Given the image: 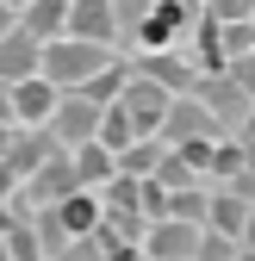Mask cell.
<instances>
[{
    "instance_id": "obj_38",
    "label": "cell",
    "mask_w": 255,
    "mask_h": 261,
    "mask_svg": "<svg viewBox=\"0 0 255 261\" xmlns=\"http://www.w3.org/2000/svg\"><path fill=\"white\" fill-rule=\"evenodd\" d=\"M237 261H255V255H249V249H243V255H237Z\"/></svg>"
},
{
    "instance_id": "obj_14",
    "label": "cell",
    "mask_w": 255,
    "mask_h": 261,
    "mask_svg": "<svg viewBox=\"0 0 255 261\" xmlns=\"http://www.w3.org/2000/svg\"><path fill=\"white\" fill-rule=\"evenodd\" d=\"M50 212H56V224H62V237H69V243H75V237H87L93 224L106 218V212H100V193H87V187H75L69 199H56Z\"/></svg>"
},
{
    "instance_id": "obj_10",
    "label": "cell",
    "mask_w": 255,
    "mask_h": 261,
    "mask_svg": "<svg viewBox=\"0 0 255 261\" xmlns=\"http://www.w3.org/2000/svg\"><path fill=\"white\" fill-rule=\"evenodd\" d=\"M50 155H62V143L50 137V124H38V130H13V143H7V168H13L19 180H31Z\"/></svg>"
},
{
    "instance_id": "obj_8",
    "label": "cell",
    "mask_w": 255,
    "mask_h": 261,
    "mask_svg": "<svg viewBox=\"0 0 255 261\" xmlns=\"http://www.w3.org/2000/svg\"><path fill=\"white\" fill-rule=\"evenodd\" d=\"M93 130H100V106H87L81 93H62L50 112V137L62 149H81V143H93Z\"/></svg>"
},
{
    "instance_id": "obj_27",
    "label": "cell",
    "mask_w": 255,
    "mask_h": 261,
    "mask_svg": "<svg viewBox=\"0 0 255 261\" xmlns=\"http://www.w3.org/2000/svg\"><path fill=\"white\" fill-rule=\"evenodd\" d=\"M243 249L231 243V237H218V230H199V249H193V261H237Z\"/></svg>"
},
{
    "instance_id": "obj_19",
    "label": "cell",
    "mask_w": 255,
    "mask_h": 261,
    "mask_svg": "<svg viewBox=\"0 0 255 261\" xmlns=\"http://www.w3.org/2000/svg\"><path fill=\"white\" fill-rule=\"evenodd\" d=\"M162 155H168V143H162V137H137L131 149H118L112 162H118V174H131V180H149Z\"/></svg>"
},
{
    "instance_id": "obj_33",
    "label": "cell",
    "mask_w": 255,
    "mask_h": 261,
    "mask_svg": "<svg viewBox=\"0 0 255 261\" xmlns=\"http://www.w3.org/2000/svg\"><path fill=\"white\" fill-rule=\"evenodd\" d=\"M13 224H19V212H13V205H0V237H7Z\"/></svg>"
},
{
    "instance_id": "obj_7",
    "label": "cell",
    "mask_w": 255,
    "mask_h": 261,
    "mask_svg": "<svg viewBox=\"0 0 255 261\" xmlns=\"http://www.w3.org/2000/svg\"><path fill=\"white\" fill-rule=\"evenodd\" d=\"M156 137H162L168 149H181V143H212V137H224V130H218V118H212L199 100H174Z\"/></svg>"
},
{
    "instance_id": "obj_12",
    "label": "cell",
    "mask_w": 255,
    "mask_h": 261,
    "mask_svg": "<svg viewBox=\"0 0 255 261\" xmlns=\"http://www.w3.org/2000/svg\"><path fill=\"white\" fill-rule=\"evenodd\" d=\"M38 62H44V44L31 38L25 25H13L7 38H0V81H7V87H13V81H31Z\"/></svg>"
},
{
    "instance_id": "obj_21",
    "label": "cell",
    "mask_w": 255,
    "mask_h": 261,
    "mask_svg": "<svg viewBox=\"0 0 255 261\" xmlns=\"http://www.w3.org/2000/svg\"><path fill=\"white\" fill-rule=\"evenodd\" d=\"M206 199H212V187L168 193V218H181V224H193V230H206Z\"/></svg>"
},
{
    "instance_id": "obj_1",
    "label": "cell",
    "mask_w": 255,
    "mask_h": 261,
    "mask_svg": "<svg viewBox=\"0 0 255 261\" xmlns=\"http://www.w3.org/2000/svg\"><path fill=\"white\" fill-rule=\"evenodd\" d=\"M112 56H118V50H100V44H75V38H50V44H44V62H38V75H44L56 93H75L87 75H100Z\"/></svg>"
},
{
    "instance_id": "obj_5",
    "label": "cell",
    "mask_w": 255,
    "mask_h": 261,
    "mask_svg": "<svg viewBox=\"0 0 255 261\" xmlns=\"http://www.w3.org/2000/svg\"><path fill=\"white\" fill-rule=\"evenodd\" d=\"M112 106H124V118L137 124V137H156V130H162V118H168V106H174V93H162L156 81L131 75V81H124V93H118Z\"/></svg>"
},
{
    "instance_id": "obj_37",
    "label": "cell",
    "mask_w": 255,
    "mask_h": 261,
    "mask_svg": "<svg viewBox=\"0 0 255 261\" xmlns=\"http://www.w3.org/2000/svg\"><path fill=\"white\" fill-rule=\"evenodd\" d=\"M181 7H193V13H199V7H206V0H181Z\"/></svg>"
},
{
    "instance_id": "obj_20",
    "label": "cell",
    "mask_w": 255,
    "mask_h": 261,
    "mask_svg": "<svg viewBox=\"0 0 255 261\" xmlns=\"http://www.w3.org/2000/svg\"><path fill=\"white\" fill-rule=\"evenodd\" d=\"M93 143H100L106 155H118V149H131V143H137V124L124 118V106H106V112H100V130H93Z\"/></svg>"
},
{
    "instance_id": "obj_17",
    "label": "cell",
    "mask_w": 255,
    "mask_h": 261,
    "mask_svg": "<svg viewBox=\"0 0 255 261\" xmlns=\"http://www.w3.org/2000/svg\"><path fill=\"white\" fill-rule=\"evenodd\" d=\"M69 168H75V187H87V193H100L112 174H118V162L100 149V143H81V149H69Z\"/></svg>"
},
{
    "instance_id": "obj_39",
    "label": "cell",
    "mask_w": 255,
    "mask_h": 261,
    "mask_svg": "<svg viewBox=\"0 0 255 261\" xmlns=\"http://www.w3.org/2000/svg\"><path fill=\"white\" fill-rule=\"evenodd\" d=\"M131 261H143V249H137V255H131Z\"/></svg>"
},
{
    "instance_id": "obj_31",
    "label": "cell",
    "mask_w": 255,
    "mask_h": 261,
    "mask_svg": "<svg viewBox=\"0 0 255 261\" xmlns=\"http://www.w3.org/2000/svg\"><path fill=\"white\" fill-rule=\"evenodd\" d=\"M0 124H13V87L0 81Z\"/></svg>"
},
{
    "instance_id": "obj_3",
    "label": "cell",
    "mask_w": 255,
    "mask_h": 261,
    "mask_svg": "<svg viewBox=\"0 0 255 261\" xmlns=\"http://www.w3.org/2000/svg\"><path fill=\"white\" fill-rule=\"evenodd\" d=\"M187 100H199V106L218 118V130H224V137H237V130H243V118L255 112V100L231 81V69H224V75H199V87L187 93Z\"/></svg>"
},
{
    "instance_id": "obj_34",
    "label": "cell",
    "mask_w": 255,
    "mask_h": 261,
    "mask_svg": "<svg viewBox=\"0 0 255 261\" xmlns=\"http://www.w3.org/2000/svg\"><path fill=\"white\" fill-rule=\"evenodd\" d=\"M19 25V13H7V7H0V38H7V31Z\"/></svg>"
},
{
    "instance_id": "obj_26",
    "label": "cell",
    "mask_w": 255,
    "mask_h": 261,
    "mask_svg": "<svg viewBox=\"0 0 255 261\" xmlns=\"http://www.w3.org/2000/svg\"><path fill=\"white\" fill-rule=\"evenodd\" d=\"M149 7H156V0H112V19H118V44H131V31L149 19Z\"/></svg>"
},
{
    "instance_id": "obj_18",
    "label": "cell",
    "mask_w": 255,
    "mask_h": 261,
    "mask_svg": "<svg viewBox=\"0 0 255 261\" xmlns=\"http://www.w3.org/2000/svg\"><path fill=\"white\" fill-rule=\"evenodd\" d=\"M19 25L38 44H50V38H62V25H69V0H31V7L19 13Z\"/></svg>"
},
{
    "instance_id": "obj_22",
    "label": "cell",
    "mask_w": 255,
    "mask_h": 261,
    "mask_svg": "<svg viewBox=\"0 0 255 261\" xmlns=\"http://www.w3.org/2000/svg\"><path fill=\"white\" fill-rule=\"evenodd\" d=\"M149 180L162 187V193H187V187H206V180H199V174H193V168H187V162L174 155V149H168L162 162H156V174H149Z\"/></svg>"
},
{
    "instance_id": "obj_2",
    "label": "cell",
    "mask_w": 255,
    "mask_h": 261,
    "mask_svg": "<svg viewBox=\"0 0 255 261\" xmlns=\"http://www.w3.org/2000/svg\"><path fill=\"white\" fill-rule=\"evenodd\" d=\"M193 7H181V0H156L149 7V19L131 31V50L137 56H149V50H181V38H193Z\"/></svg>"
},
{
    "instance_id": "obj_40",
    "label": "cell",
    "mask_w": 255,
    "mask_h": 261,
    "mask_svg": "<svg viewBox=\"0 0 255 261\" xmlns=\"http://www.w3.org/2000/svg\"><path fill=\"white\" fill-rule=\"evenodd\" d=\"M0 261H7V249H0Z\"/></svg>"
},
{
    "instance_id": "obj_25",
    "label": "cell",
    "mask_w": 255,
    "mask_h": 261,
    "mask_svg": "<svg viewBox=\"0 0 255 261\" xmlns=\"http://www.w3.org/2000/svg\"><path fill=\"white\" fill-rule=\"evenodd\" d=\"M237 174H243V143H237V137H224V143L212 149V174H206V180L224 187V180H237Z\"/></svg>"
},
{
    "instance_id": "obj_16",
    "label": "cell",
    "mask_w": 255,
    "mask_h": 261,
    "mask_svg": "<svg viewBox=\"0 0 255 261\" xmlns=\"http://www.w3.org/2000/svg\"><path fill=\"white\" fill-rule=\"evenodd\" d=\"M243 224H249V205L237 199L231 187H212V199H206V230H218V237H243Z\"/></svg>"
},
{
    "instance_id": "obj_32",
    "label": "cell",
    "mask_w": 255,
    "mask_h": 261,
    "mask_svg": "<svg viewBox=\"0 0 255 261\" xmlns=\"http://www.w3.org/2000/svg\"><path fill=\"white\" fill-rule=\"evenodd\" d=\"M237 143H249V149H255V112L243 118V130H237Z\"/></svg>"
},
{
    "instance_id": "obj_11",
    "label": "cell",
    "mask_w": 255,
    "mask_h": 261,
    "mask_svg": "<svg viewBox=\"0 0 255 261\" xmlns=\"http://www.w3.org/2000/svg\"><path fill=\"white\" fill-rule=\"evenodd\" d=\"M193 249H199V230L181 218L149 224V237H143V261H193Z\"/></svg>"
},
{
    "instance_id": "obj_15",
    "label": "cell",
    "mask_w": 255,
    "mask_h": 261,
    "mask_svg": "<svg viewBox=\"0 0 255 261\" xmlns=\"http://www.w3.org/2000/svg\"><path fill=\"white\" fill-rule=\"evenodd\" d=\"M124 81H131V56H112L106 69H100V75H87V81H81L75 93H81L87 106H100V112H106V106L118 100V93H124Z\"/></svg>"
},
{
    "instance_id": "obj_6",
    "label": "cell",
    "mask_w": 255,
    "mask_h": 261,
    "mask_svg": "<svg viewBox=\"0 0 255 261\" xmlns=\"http://www.w3.org/2000/svg\"><path fill=\"white\" fill-rule=\"evenodd\" d=\"M62 38H75V44H100V50H118L112 0H69V25H62Z\"/></svg>"
},
{
    "instance_id": "obj_13",
    "label": "cell",
    "mask_w": 255,
    "mask_h": 261,
    "mask_svg": "<svg viewBox=\"0 0 255 261\" xmlns=\"http://www.w3.org/2000/svg\"><path fill=\"white\" fill-rule=\"evenodd\" d=\"M131 255H137V249L124 243V237L112 230L106 218H100L87 237H75V243H69V255H62V261H131Z\"/></svg>"
},
{
    "instance_id": "obj_28",
    "label": "cell",
    "mask_w": 255,
    "mask_h": 261,
    "mask_svg": "<svg viewBox=\"0 0 255 261\" xmlns=\"http://www.w3.org/2000/svg\"><path fill=\"white\" fill-rule=\"evenodd\" d=\"M199 13H212L218 25H243V19H255V0H206Z\"/></svg>"
},
{
    "instance_id": "obj_24",
    "label": "cell",
    "mask_w": 255,
    "mask_h": 261,
    "mask_svg": "<svg viewBox=\"0 0 255 261\" xmlns=\"http://www.w3.org/2000/svg\"><path fill=\"white\" fill-rule=\"evenodd\" d=\"M0 249H7V261H44V249H38V237H31V218H19L7 237H0Z\"/></svg>"
},
{
    "instance_id": "obj_35",
    "label": "cell",
    "mask_w": 255,
    "mask_h": 261,
    "mask_svg": "<svg viewBox=\"0 0 255 261\" xmlns=\"http://www.w3.org/2000/svg\"><path fill=\"white\" fill-rule=\"evenodd\" d=\"M7 143H13V124H0V155H7Z\"/></svg>"
},
{
    "instance_id": "obj_4",
    "label": "cell",
    "mask_w": 255,
    "mask_h": 261,
    "mask_svg": "<svg viewBox=\"0 0 255 261\" xmlns=\"http://www.w3.org/2000/svg\"><path fill=\"white\" fill-rule=\"evenodd\" d=\"M131 75L156 81L162 93H174V100H187V93L199 87V69H193V56H181V50H149V56H131Z\"/></svg>"
},
{
    "instance_id": "obj_30",
    "label": "cell",
    "mask_w": 255,
    "mask_h": 261,
    "mask_svg": "<svg viewBox=\"0 0 255 261\" xmlns=\"http://www.w3.org/2000/svg\"><path fill=\"white\" fill-rule=\"evenodd\" d=\"M13 193H19V174L7 168V155H0V205H13Z\"/></svg>"
},
{
    "instance_id": "obj_9",
    "label": "cell",
    "mask_w": 255,
    "mask_h": 261,
    "mask_svg": "<svg viewBox=\"0 0 255 261\" xmlns=\"http://www.w3.org/2000/svg\"><path fill=\"white\" fill-rule=\"evenodd\" d=\"M56 100H62V93H56L44 75H31V81H13V130H38V124H50Z\"/></svg>"
},
{
    "instance_id": "obj_23",
    "label": "cell",
    "mask_w": 255,
    "mask_h": 261,
    "mask_svg": "<svg viewBox=\"0 0 255 261\" xmlns=\"http://www.w3.org/2000/svg\"><path fill=\"white\" fill-rule=\"evenodd\" d=\"M218 50H224V69L237 56H255V19H243V25H218Z\"/></svg>"
},
{
    "instance_id": "obj_36",
    "label": "cell",
    "mask_w": 255,
    "mask_h": 261,
    "mask_svg": "<svg viewBox=\"0 0 255 261\" xmlns=\"http://www.w3.org/2000/svg\"><path fill=\"white\" fill-rule=\"evenodd\" d=\"M0 7H7V13H25V7H31V0H0Z\"/></svg>"
},
{
    "instance_id": "obj_29",
    "label": "cell",
    "mask_w": 255,
    "mask_h": 261,
    "mask_svg": "<svg viewBox=\"0 0 255 261\" xmlns=\"http://www.w3.org/2000/svg\"><path fill=\"white\" fill-rule=\"evenodd\" d=\"M231 81H237L249 100H255V56H237V62H231Z\"/></svg>"
}]
</instances>
